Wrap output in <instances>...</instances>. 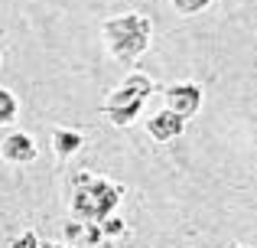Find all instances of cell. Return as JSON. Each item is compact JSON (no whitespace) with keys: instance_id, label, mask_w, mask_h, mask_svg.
<instances>
[{"instance_id":"6da1fadb","label":"cell","mask_w":257,"mask_h":248,"mask_svg":"<svg viewBox=\"0 0 257 248\" xmlns=\"http://www.w3.org/2000/svg\"><path fill=\"white\" fill-rule=\"evenodd\" d=\"M124 199V186L94 170H75L69 177V212L75 222L101 225Z\"/></svg>"},{"instance_id":"7a4b0ae2","label":"cell","mask_w":257,"mask_h":248,"mask_svg":"<svg viewBox=\"0 0 257 248\" xmlns=\"http://www.w3.org/2000/svg\"><path fill=\"white\" fill-rule=\"evenodd\" d=\"M101 39L114 62L120 65H137L144 52L153 46V20L140 10L114 13L101 20Z\"/></svg>"},{"instance_id":"3957f363","label":"cell","mask_w":257,"mask_h":248,"mask_svg":"<svg viewBox=\"0 0 257 248\" xmlns=\"http://www.w3.org/2000/svg\"><path fill=\"white\" fill-rule=\"evenodd\" d=\"M153 92H157V82H153L147 72L134 69V72L124 75V82H120L117 89H111L104 95L101 115H104L114 127H131L140 115H144V108H147V102H150Z\"/></svg>"},{"instance_id":"277c9868","label":"cell","mask_w":257,"mask_h":248,"mask_svg":"<svg viewBox=\"0 0 257 248\" xmlns=\"http://www.w3.org/2000/svg\"><path fill=\"white\" fill-rule=\"evenodd\" d=\"M202 102H205V89L192 78H182V82H173L163 89V108L182 118L186 124L202 111Z\"/></svg>"},{"instance_id":"5b68a950","label":"cell","mask_w":257,"mask_h":248,"mask_svg":"<svg viewBox=\"0 0 257 248\" xmlns=\"http://www.w3.org/2000/svg\"><path fill=\"white\" fill-rule=\"evenodd\" d=\"M0 160L10 167H30L39 160V144L33 134L26 131H10L0 140Z\"/></svg>"},{"instance_id":"8992f818","label":"cell","mask_w":257,"mask_h":248,"mask_svg":"<svg viewBox=\"0 0 257 248\" xmlns=\"http://www.w3.org/2000/svg\"><path fill=\"white\" fill-rule=\"evenodd\" d=\"M144 127H147V134H150L157 144H170V140L182 137V131H186V121H182V118H176L173 111L160 108V111H153V115L144 121Z\"/></svg>"},{"instance_id":"52a82bcc","label":"cell","mask_w":257,"mask_h":248,"mask_svg":"<svg viewBox=\"0 0 257 248\" xmlns=\"http://www.w3.org/2000/svg\"><path fill=\"white\" fill-rule=\"evenodd\" d=\"M82 144H85V137H82V131H75V127H56L52 131V153H56V160H72L78 150H82Z\"/></svg>"},{"instance_id":"ba28073f","label":"cell","mask_w":257,"mask_h":248,"mask_svg":"<svg viewBox=\"0 0 257 248\" xmlns=\"http://www.w3.org/2000/svg\"><path fill=\"white\" fill-rule=\"evenodd\" d=\"M62 238L69 242V248H85V245H98L101 242V232H98V225L65 222L62 225Z\"/></svg>"},{"instance_id":"9c48e42d","label":"cell","mask_w":257,"mask_h":248,"mask_svg":"<svg viewBox=\"0 0 257 248\" xmlns=\"http://www.w3.org/2000/svg\"><path fill=\"white\" fill-rule=\"evenodd\" d=\"M20 118V98L7 85H0V127H10Z\"/></svg>"},{"instance_id":"30bf717a","label":"cell","mask_w":257,"mask_h":248,"mask_svg":"<svg viewBox=\"0 0 257 248\" xmlns=\"http://www.w3.org/2000/svg\"><path fill=\"white\" fill-rule=\"evenodd\" d=\"M212 4L215 0H170V7L179 17H199V13H205Z\"/></svg>"},{"instance_id":"8fae6325","label":"cell","mask_w":257,"mask_h":248,"mask_svg":"<svg viewBox=\"0 0 257 248\" xmlns=\"http://www.w3.org/2000/svg\"><path fill=\"white\" fill-rule=\"evenodd\" d=\"M124 229H127V225H124V219H120V216H107L104 222L98 225L101 238H117V235H124Z\"/></svg>"},{"instance_id":"7c38bea8","label":"cell","mask_w":257,"mask_h":248,"mask_svg":"<svg viewBox=\"0 0 257 248\" xmlns=\"http://www.w3.org/2000/svg\"><path fill=\"white\" fill-rule=\"evenodd\" d=\"M10 248H39V235H36L33 229H26L23 235H17V238L10 242Z\"/></svg>"},{"instance_id":"4fadbf2b","label":"cell","mask_w":257,"mask_h":248,"mask_svg":"<svg viewBox=\"0 0 257 248\" xmlns=\"http://www.w3.org/2000/svg\"><path fill=\"white\" fill-rule=\"evenodd\" d=\"M39 248H69L65 242H39Z\"/></svg>"},{"instance_id":"5bb4252c","label":"cell","mask_w":257,"mask_h":248,"mask_svg":"<svg viewBox=\"0 0 257 248\" xmlns=\"http://www.w3.org/2000/svg\"><path fill=\"white\" fill-rule=\"evenodd\" d=\"M228 248H247V245H241V242H231V245H228Z\"/></svg>"}]
</instances>
